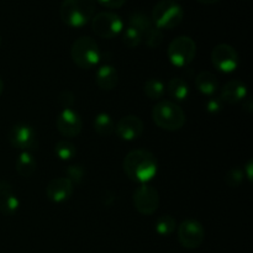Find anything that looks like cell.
<instances>
[{"instance_id": "obj_1", "label": "cell", "mask_w": 253, "mask_h": 253, "mask_svg": "<svg viewBox=\"0 0 253 253\" xmlns=\"http://www.w3.org/2000/svg\"><path fill=\"white\" fill-rule=\"evenodd\" d=\"M124 172L133 182L145 184L157 174L158 162L156 156L147 150H133L125 156Z\"/></svg>"}, {"instance_id": "obj_2", "label": "cell", "mask_w": 253, "mask_h": 253, "mask_svg": "<svg viewBox=\"0 0 253 253\" xmlns=\"http://www.w3.org/2000/svg\"><path fill=\"white\" fill-rule=\"evenodd\" d=\"M62 21L71 27H83L95 14V0H63L59 9Z\"/></svg>"}, {"instance_id": "obj_3", "label": "cell", "mask_w": 253, "mask_h": 253, "mask_svg": "<svg viewBox=\"0 0 253 253\" xmlns=\"http://www.w3.org/2000/svg\"><path fill=\"white\" fill-rule=\"evenodd\" d=\"M152 119L156 125L166 131H178L187 121L184 110L173 101H160L152 109Z\"/></svg>"}, {"instance_id": "obj_4", "label": "cell", "mask_w": 253, "mask_h": 253, "mask_svg": "<svg viewBox=\"0 0 253 253\" xmlns=\"http://www.w3.org/2000/svg\"><path fill=\"white\" fill-rule=\"evenodd\" d=\"M71 57L79 68L90 69L98 66L100 61V49L95 40L89 36H82L72 44Z\"/></svg>"}, {"instance_id": "obj_5", "label": "cell", "mask_w": 253, "mask_h": 253, "mask_svg": "<svg viewBox=\"0 0 253 253\" xmlns=\"http://www.w3.org/2000/svg\"><path fill=\"white\" fill-rule=\"evenodd\" d=\"M184 17L182 6L174 0H161L152 10V22L160 30L177 27Z\"/></svg>"}, {"instance_id": "obj_6", "label": "cell", "mask_w": 253, "mask_h": 253, "mask_svg": "<svg viewBox=\"0 0 253 253\" xmlns=\"http://www.w3.org/2000/svg\"><path fill=\"white\" fill-rule=\"evenodd\" d=\"M168 58L173 66L178 68L187 67L193 62L197 54V44L188 36H178L169 43L167 49Z\"/></svg>"}, {"instance_id": "obj_7", "label": "cell", "mask_w": 253, "mask_h": 253, "mask_svg": "<svg viewBox=\"0 0 253 253\" xmlns=\"http://www.w3.org/2000/svg\"><path fill=\"white\" fill-rule=\"evenodd\" d=\"M91 29L103 39H114L123 32L124 22L118 14L103 11L93 16Z\"/></svg>"}, {"instance_id": "obj_8", "label": "cell", "mask_w": 253, "mask_h": 253, "mask_svg": "<svg viewBox=\"0 0 253 253\" xmlns=\"http://www.w3.org/2000/svg\"><path fill=\"white\" fill-rule=\"evenodd\" d=\"M7 138L12 147L21 150L22 152L37 150V146H39L36 131L27 124H16L12 126L10 128Z\"/></svg>"}, {"instance_id": "obj_9", "label": "cell", "mask_w": 253, "mask_h": 253, "mask_svg": "<svg viewBox=\"0 0 253 253\" xmlns=\"http://www.w3.org/2000/svg\"><path fill=\"white\" fill-rule=\"evenodd\" d=\"M133 205L135 209L142 215H152L160 207V194L152 185L141 184L133 192Z\"/></svg>"}, {"instance_id": "obj_10", "label": "cell", "mask_w": 253, "mask_h": 253, "mask_svg": "<svg viewBox=\"0 0 253 253\" xmlns=\"http://www.w3.org/2000/svg\"><path fill=\"white\" fill-rule=\"evenodd\" d=\"M205 239V231L203 225L197 220H185L178 227V240L179 244L187 250H195L202 246Z\"/></svg>"}, {"instance_id": "obj_11", "label": "cell", "mask_w": 253, "mask_h": 253, "mask_svg": "<svg viewBox=\"0 0 253 253\" xmlns=\"http://www.w3.org/2000/svg\"><path fill=\"white\" fill-rule=\"evenodd\" d=\"M211 62L216 69L224 73L236 71L239 66V54L236 49L227 43H220L211 52Z\"/></svg>"}, {"instance_id": "obj_12", "label": "cell", "mask_w": 253, "mask_h": 253, "mask_svg": "<svg viewBox=\"0 0 253 253\" xmlns=\"http://www.w3.org/2000/svg\"><path fill=\"white\" fill-rule=\"evenodd\" d=\"M56 126L62 136L73 138L81 133L83 123L79 114L73 109H63L57 118Z\"/></svg>"}, {"instance_id": "obj_13", "label": "cell", "mask_w": 253, "mask_h": 253, "mask_svg": "<svg viewBox=\"0 0 253 253\" xmlns=\"http://www.w3.org/2000/svg\"><path fill=\"white\" fill-rule=\"evenodd\" d=\"M143 121L136 115H126L115 125L116 135L124 141H135L143 133Z\"/></svg>"}, {"instance_id": "obj_14", "label": "cell", "mask_w": 253, "mask_h": 253, "mask_svg": "<svg viewBox=\"0 0 253 253\" xmlns=\"http://www.w3.org/2000/svg\"><path fill=\"white\" fill-rule=\"evenodd\" d=\"M72 193H73V183L66 177L54 178L46 187L47 198L56 204L68 200Z\"/></svg>"}, {"instance_id": "obj_15", "label": "cell", "mask_w": 253, "mask_h": 253, "mask_svg": "<svg viewBox=\"0 0 253 253\" xmlns=\"http://www.w3.org/2000/svg\"><path fill=\"white\" fill-rule=\"evenodd\" d=\"M20 202L9 182H0V212L5 216H12L19 210Z\"/></svg>"}, {"instance_id": "obj_16", "label": "cell", "mask_w": 253, "mask_h": 253, "mask_svg": "<svg viewBox=\"0 0 253 253\" xmlns=\"http://www.w3.org/2000/svg\"><path fill=\"white\" fill-rule=\"evenodd\" d=\"M247 96L246 84L242 83L241 81H230L221 88L220 93V99L227 104H237L244 100Z\"/></svg>"}, {"instance_id": "obj_17", "label": "cell", "mask_w": 253, "mask_h": 253, "mask_svg": "<svg viewBox=\"0 0 253 253\" xmlns=\"http://www.w3.org/2000/svg\"><path fill=\"white\" fill-rule=\"evenodd\" d=\"M95 82L103 90H113L116 88L119 82V74L115 67L110 64H104L96 69Z\"/></svg>"}, {"instance_id": "obj_18", "label": "cell", "mask_w": 253, "mask_h": 253, "mask_svg": "<svg viewBox=\"0 0 253 253\" xmlns=\"http://www.w3.org/2000/svg\"><path fill=\"white\" fill-rule=\"evenodd\" d=\"M195 86L204 95H212L219 89V81L211 72L203 71L195 77Z\"/></svg>"}, {"instance_id": "obj_19", "label": "cell", "mask_w": 253, "mask_h": 253, "mask_svg": "<svg viewBox=\"0 0 253 253\" xmlns=\"http://www.w3.org/2000/svg\"><path fill=\"white\" fill-rule=\"evenodd\" d=\"M36 160L30 152L20 153L19 157L16 158V163H15L16 172L25 178H29L34 174L35 170H36Z\"/></svg>"}, {"instance_id": "obj_20", "label": "cell", "mask_w": 253, "mask_h": 253, "mask_svg": "<svg viewBox=\"0 0 253 253\" xmlns=\"http://www.w3.org/2000/svg\"><path fill=\"white\" fill-rule=\"evenodd\" d=\"M167 91L170 98L174 99L175 101H184L189 95V86L184 79L175 77L170 79L168 83Z\"/></svg>"}, {"instance_id": "obj_21", "label": "cell", "mask_w": 253, "mask_h": 253, "mask_svg": "<svg viewBox=\"0 0 253 253\" xmlns=\"http://www.w3.org/2000/svg\"><path fill=\"white\" fill-rule=\"evenodd\" d=\"M94 130L98 135L103 137H108L115 131V124L111 116L106 113H100L95 116L93 121Z\"/></svg>"}, {"instance_id": "obj_22", "label": "cell", "mask_w": 253, "mask_h": 253, "mask_svg": "<svg viewBox=\"0 0 253 253\" xmlns=\"http://www.w3.org/2000/svg\"><path fill=\"white\" fill-rule=\"evenodd\" d=\"M143 93L151 100H160L166 93V86L163 82L158 78H150L145 82Z\"/></svg>"}, {"instance_id": "obj_23", "label": "cell", "mask_w": 253, "mask_h": 253, "mask_svg": "<svg viewBox=\"0 0 253 253\" xmlns=\"http://www.w3.org/2000/svg\"><path fill=\"white\" fill-rule=\"evenodd\" d=\"M177 229V221L170 215H162L157 219L155 225V230L161 236H169Z\"/></svg>"}, {"instance_id": "obj_24", "label": "cell", "mask_w": 253, "mask_h": 253, "mask_svg": "<svg viewBox=\"0 0 253 253\" xmlns=\"http://www.w3.org/2000/svg\"><path fill=\"white\" fill-rule=\"evenodd\" d=\"M128 25L137 29L141 32V35H142V37L148 30L153 27L152 20L147 15L143 14V12H133L130 16V19H128Z\"/></svg>"}, {"instance_id": "obj_25", "label": "cell", "mask_w": 253, "mask_h": 253, "mask_svg": "<svg viewBox=\"0 0 253 253\" xmlns=\"http://www.w3.org/2000/svg\"><path fill=\"white\" fill-rule=\"evenodd\" d=\"M54 153H56V156L59 160L69 161L76 156L77 150L73 143L67 140H62L58 141L56 146H54Z\"/></svg>"}, {"instance_id": "obj_26", "label": "cell", "mask_w": 253, "mask_h": 253, "mask_svg": "<svg viewBox=\"0 0 253 253\" xmlns=\"http://www.w3.org/2000/svg\"><path fill=\"white\" fill-rule=\"evenodd\" d=\"M123 42L128 48H136L142 42V35L137 29L127 25V27L123 30Z\"/></svg>"}, {"instance_id": "obj_27", "label": "cell", "mask_w": 253, "mask_h": 253, "mask_svg": "<svg viewBox=\"0 0 253 253\" xmlns=\"http://www.w3.org/2000/svg\"><path fill=\"white\" fill-rule=\"evenodd\" d=\"M142 39H145L146 44H147L150 48H157L161 43H162L163 35L162 31L160 29H157L156 26H153L152 29L148 30L145 35H143Z\"/></svg>"}, {"instance_id": "obj_28", "label": "cell", "mask_w": 253, "mask_h": 253, "mask_svg": "<svg viewBox=\"0 0 253 253\" xmlns=\"http://www.w3.org/2000/svg\"><path fill=\"white\" fill-rule=\"evenodd\" d=\"M245 174L244 170L241 168L236 167V168H231V169L227 172L226 177H225V183H226L227 187L230 188H237L244 180Z\"/></svg>"}, {"instance_id": "obj_29", "label": "cell", "mask_w": 253, "mask_h": 253, "mask_svg": "<svg viewBox=\"0 0 253 253\" xmlns=\"http://www.w3.org/2000/svg\"><path fill=\"white\" fill-rule=\"evenodd\" d=\"M67 179L71 180L72 183H79L84 178L85 170L81 165H72L67 168Z\"/></svg>"}, {"instance_id": "obj_30", "label": "cell", "mask_w": 253, "mask_h": 253, "mask_svg": "<svg viewBox=\"0 0 253 253\" xmlns=\"http://www.w3.org/2000/svg\"><path fill=\"white\" fill-rule=\"evenodd\" d=\"M58 101L63 109H71L74 104V95L71 91H62L59 94Z\"/></svg>"}, {"instance_id": "obj_31", "label": "cell", "mask_w": 253, "mask_h": 253, "mask_svg": "<svg viewBox=\"0 0 253 253\" xmlns=\"http://www.w3.org/2000/svg\"><path fill=\"white\" fill-rule=\"evenodd\" d=\"M222 109V101L220 98H210L207 101V110L210 114L220 113Z\"/></svg>"}, {"instance_id": "obj_32", "label": "cell", "mask_w": 253, "mask_h": 253, "mask_svg": "<svg viewBox=\"0 0 253 253\" xmlns=\"http://www.w3.org/2000/svg\"><path fill=\"white\" fill-rule=\"evenodd\" d=\"M95 2H99L103 6L109 7V9H119L126 2V0H95Z\"/></svg>"}, {"instance_id": "obj_33", "label": "cell", "mask_w": 253, "mask_h": 253, "mask_svg": "<svg viewBox=\"0 0 253 253\" xmlns=\"http://www.w3.org/2000/svg\"><path fill=\"white\" fill-rule=\"evenodd\" d=\"M252 167H253V161L250 160L247 165L244 167V174L245 177L249 178L250 182H252Z\"/></svg>"}, {"instance_id": "obj_34", "label": "cell", "mask_w": 253, "mask_h": 253, "mask_svg": "<svg viewBox=\"0 0 253 253\" xmlns=\"http://www.w3.org/2000/svg\"><path fill=\"white\" fill-rule=\"evenodd\" d=\"M252 108H253V106H252L251 98H245L244 99V109H245V110H247L249 113H251Z\"/></svg>"}, {"instance_id": "obj_35", "label": "cell", "mask_w": 253, "mask_h": 253, "mask_svg": "<svg viewBox=\"0 0 253 253\" xmlns=\"http://www.w3.org/2000/svg\"><path fill=\"white\" fill-rule=\"evenodd\" d=\"M198 2H200V4H207V5H210V4H215V2L220 1V0H197Z\"/></svg>"}, {"instance_id": "obj_36", "label": "cell", "mask_w": 253, "mask_h": 253, "mask_svg": "<svg viewBox=\"0 0 253 253\" xmlns=\"http://www.w3.org/2000/svg\"><path fill=\"white\" fill-rule=\"evenodd\" d=\"M2 90H4V82H2V79L0 78V95L2 94Z\"/></svg>"}, {"instance_id": "obj_37", "label": "cell", "mask_w": 253, "mask_h": 253, "mask_svg": "<svg viewBox=\"0 0 253 253\" xmlns=\"http://www.w3.org/2000/svg\"><path fill=\"white\" fill-rule=\"evenodd\" d=\"M0 46H1V36H0Z\"/></svg>"}, {"instance_id": "obj_38", "label": "cell", "mask_w": 253, "mask_h": 253, "mask_svg": "<svg viewBox=\"0 0 253 253\" xmlns=\"http://www.w3.org/2000/svg\"><path fill=\"white\" fill-rule=\"evenodd\" d=\"M174 1H175V0H174Z\"/></svg>"}]
</instances>
